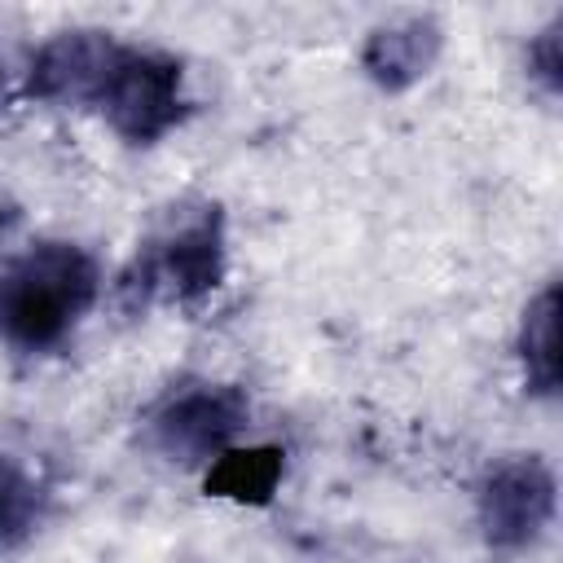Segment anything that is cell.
Returning a JSON list of instances; mask_svg holds the SVG:
<instances>
[{
	"label": "cell",
	"instance_id": "cell-6",
	"mask_svg": "<svg viewBox=\"0 0 563 563\" xmlns=\"http://www.w3.org/2000/svg\"><path fill=\"white\" fill-rule=\"evenodd\" d=\"M440 44H444V35H440V22L431 13H405V18H391L365 35L361 70L383 92H405L435 66Z\"/></svg>",
	"mask_w": 563,
	"mask_h": 563
},
{
	"label": "cell",
	"instance_id": "cell-11",
	"mask_svg": "<svg viewBox=\"0 0 563 563\" xmlns=\"http://www.w3.org/2000/svg\"><path fill=\"white\" fill-rule=\"evenodd\" d=\"M9 97V57H4V48H0V101Z\"/></svg>",
	"mask_w": 563,
	"mask_h": 563
},
{
	"label": "cell",
	"instance_id": "cell-4",
	"mask_svg": "<svg viewBox=\"0 0 563 563\" xmlns=\"http://www.w3.org/2000/svg\"><path fill=\"white\" fill-rule=\"evenodd\" d=\"M246 422L251 396L238 383H180L154 405L145 435L167 462L207 471L242 440Z\"/></svg>",
	"mask_w": 563,
	"mask_h": 563
},
{
	"label": "cell",
	"instance_id": "cell-2",
	"mask_svg": "<svg viewBox=\"0 0 563 563\" xmlns=\"http://www.w3.org/2000/svg\"><path fill=\"white\" fill-rule=\"evenodd\" d=\"M101 295V268L79 242H40L0 282V339L26 356L53 352Z\"/></svg>",
	"mask_w": 563,
	"mask_h": 563
},
{
	"label": "cell",
	"instance_id": "cell-10",
	"mask_svg": "<svg viewBox=\"0 0 563 563\" xmlns=\"http://www.w3.org/2000/svg\"><path fill=\"white\" fill-rule=\"evenodd\" d=\"M528 75L545 97H559L563 88V18H554L532 44H528Z\"/></svg>",
	"mask_w": 563,
	"mask_h": 563
},
{
	"label": "cell",
	"instance_id": "cell-1",
	"mask_svg": "<svg viewBox=\"0 0 563 563\" xmlns=\"http://www.w3.org/2000/svg\"><path fill=\"white\" fill-rule=\"evenodd\" d=\"M22 88L35 101L101 114L128 145H158L189 119L185 62L110 31H62L44 40L26 62Z\"/></svg>",
	"mask_w": 563,
	"mask_h": 563
},
{
	"label": "cell",
	"instance_id": "cell-7",
	"mask_svg": "<svg viewBox=\"0 0 563 563\" xmlns=\"http://www.w3.org/2000/svg\"><path fill=\"white\" fill-rule=\"evenodd\" d=\"M282 475H286V453L277 444H233L202 471V488L211 497L264 506L273 501Z\"/></svg>",
	"mask_w": 563,
	"mask_h": 563
},
{
	"label": "cell",
	"instance_id": "cell-3",
	"mask_svg": "<svg viewBox=\"0 0 563 563\" xmlns=\"http://www.w3.org/2000/svg\"><path fill=\"white\" fill-rule=\"evenodd\" d=\"M229 268L224 211L216 202L172 211L132 255L119 277V303L128 312L150 303H198L207 299Z\"/></svg>",
	"mask_w": 563,
	"mask_h": 563
},
{
	"label": "cell",
	"instance_id": "cell-8",
	"mask_svg": "<svg viewBox=\"0 0 563 563\" xmlns=\"http://www.w3.org/2000/svg\"><path fill=\"white\" fill-rule=\"evenodd\" d=\"M519 361H523V383L532 396H554L559 391V286L545 282L537 299H528L523 321H519Z\"/></svg>",
	"mask_w": 563,
	"mask_h": 563
},
{
	"label": "cell",
	"instance_id": "cell-9",
	"mask_svg": "<svg viewBox=\"0 0 563 563\" xmlns=\"http://www.w3.org/2000/svg\"><path fill=\"white\" fill-rule=\"evenodd\" d=\"M40 519H44V488H40V479L22 462L0 457V550L22 545L35 532Z\"/></svg>",
	"mask_w": 563,
	"mask_h": 563
},
{
	"label": "cell",
	"instance_id": "cell-5",
	"mask_svg": "<svg viewBox=\"0 0 563 563\" xmlns=\"http://www.w3.org/2000/svg\"><path fill=\"white\" fill-rule=\"evenodd\" d=\"M559 484L541 453H510L493 462L475 484V515L493 550L532 545L554 519Z\"/></svg>",
	"mask_w": 563,
	"mask_h": 563
}]
</instances>
